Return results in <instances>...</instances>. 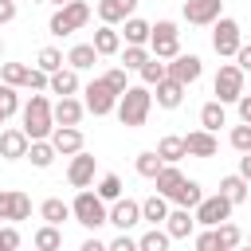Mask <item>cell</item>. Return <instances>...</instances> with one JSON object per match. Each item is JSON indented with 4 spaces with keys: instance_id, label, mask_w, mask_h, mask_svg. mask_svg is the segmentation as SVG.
Listing matches in <instances>:
<instances>
[{
    "instance_id": "48",
    "label": "cell",
    "mask_w": 251,
    "mask_h": 251,
    "mask_svg": "<svg viewBox=\"0 0 251 251\" xmlns=\"http://www.w3.org/2000/svg\"><path fill=\"white\" fill-rule=\"evenodd\" d=\"M235 67L247 75L251 71V43H239V51H235Z\"/></svg>"
},
{
    "instance_id": "19",
    "label": "cell",
    "mask_w": 251,
    "mask_h": 251,
    "mask_svg": "<svg viewBox=\"0 0 251 251\" xmlns=\"http://www.w3.org/2000/svg\"><path fill=\"white\" fill-rule=\"evenodd\" d=\"M47 90L59 94V98L78 94V71H75V67H59L55 75H47Z\"/></svg>"
},
{
    "instance_id": "51",
    "label": "cell",
    "mask_w": 251,
    "mask_h": 251,
    "mask_svg": "<svg viewBox=\"0 0 251 251\" xmlns=\"http://www.w3.org/2000/svg\"><path fill=\"white\" fill-rule=\"evenodd\" d=\"M235 106H239V118L251 126V94H239V102H235Z\"/></svg>"
},
{
    "instance_id": "33",
    "label": "cell",
    "mask_w": 251,
    "mask_h": 251,
    "mask_svg": "<svg viewBox=\"0 0 251 251\" xmlns=\"http://www.w3.org/2000/svg\"><path fill=\"white\" fill-rule=\"evenodd\" d=\"M247 188H251V184H247V180H243L239 173H231V176H224V180H220V192H224V196L231 200V208L247 200Z\"/></svg>"
},
{
    "instance_id": "22",
    "label": "cell",
    "mask_w": 251,
    "mask_h": 251,
    "mask_svg": "<svg viewBox=\"0 0 251 251\" xmlns=\"http://www.w3.org/2000/svg\"><path fill=\"white\" fill-rule=\"evenodd\" d=\"M153 102H157L161 110H176V106L184 102V86H180L176 78H169V75H165V78L157 82V94H153Z\"/></svg>"
},
{
    "instance_id": "56",
    "label": "cell",
    "mask_w": 251,
    "mask_h": 251,
    "mask_svg": "<svg viewBox=\"0 0 251 251\" xmlns=\"http://www.w3.org/2000/svg\"><path fill=\"white\" fill-rule=\"evenodd\" d=\"M4 122H8V118H4V114H0V126H4Z\"/></svg>"
},
{
    "instance_id": "41",
    "label": "cell",
    "mask_w": 251,
    "mask_h": 251,
    "mask_svg": "<svg viewBox=\"0 0 251 251\" xmlns=\"http://www.w3.org/2000/svg\"><path fill=\"white\" fill-rule=\"evenodd\" d=\"M118 55H122V67H126V71H141V63L149 59V47H137V43H126V47H122Z\"/></svg>"
},
{
    "instance_id": "35",
    "label": "cell",
    "mask_w": 251,
    "mask_h": 251,
    "mask_svg": "<svg viewBox=\"0 0 251 251\" xmlns=\"http://www.w3.org/2000/svg\"><path fill=\"white\" fill-rule=\"evenodd\" d=\"M137 75H141V86H157V82L169 75V67H165L157 55H149V59L141 63V71H137Z\"/></svg>"
},
{
    "instance_id": "52",
    "label": "cell",
    "mask_w": 251,
    "mask_h": 251,
    "mask_svg": "<svg viewBox=\"0 0 251 251\" xmlns=\"http://www.w3.org/2000/svg\"><path fill=\"white\" fill-rule=\"evenodd\" d=\"M239 176L251 184V153H243V157H239Z\"/></svg>"
},
{
    "instance_id": "10",
    "label": "cell",
    "mask_w": 251,
    "mask_h": 251,
    "mask_svg": "<svg viewBox=\"0 0 251 251\" xmlns=\"http://www.w3.org/2000/svg\"><path fill=\"white\" fill-rule=\"evenodd\" d=\"M192 220H196V224H204V227H216V224L231 220V200H227L224 192H216V196H204V200L192 208Z\"/></svg>"
},
{
    "instance_id": "34",
    "label": "cell",
    "mask_w": 251,
    "mask_h": 251,
    "mask_svg": "<svg viewBox=\"0 0 251 251\" xmlns=\"http://www.w3.org/2000/svg\"><path fill=\"white\" fill-rule=\"evenodd\" d=\"M55 157H59V153H55L51 141H31V145H27V161H31L35 169H51Z\"/></svg>"
},
{
    "instance_id": "32",
    "label": "cell",
    "mask_w": 251,
    "mask_h": 251,
    "mask_svg": "<svg viewBox=\"0 0 251 251\" xmlns=\"http://www.w3.org/2000/svg\"><path fill=\"white\" fill-rule=\"evenodd\" d=\"M157 157H161L165 165H176L180 157H188V153H184V137H173V133L161 137V141H157Z\"/></svg>"
},
{
    "instance_id": "2",
    "label": "cell",
    "mask_w": 251,
    "mask_h": 251,
    "mask_svg": "<svg viewBox=\"0 0 251 251\" xmlns=\"http://www.w3.org/2000/svg\"><path fill=\"white\" fill-rule=\"evenodd\" d=\"M20 110H24V126L20 129L27 133V141H47L51 129H55V114H51L47 94H31V102H24Z\"/></svg>"
},
{
    "instance_id": "6",
    "label": "cell",
    "mask_w": 251,
    "mask_h": 251,
    "mask_svg": "<svg viewBox=\"0 0 251 251\" xmlns=\"http://www.w3.org/2000/svg\"><path fill=\"white\" fill-rule=\"evenodd\" d=\"M239 43H243L239 24H235L231 16H220V20L212 24V47H216V55H220V59H235Z\"/></svg>"
},
{
    "instance_id": "43",
    "label": "cell",
    "mask_w": 251,
    "mask_h": 251,
    "mask_svg": "<svg viewBox=\"0 0 251 251\" xmlns=\"http://www.w3.org/2000/svg\"><path fill=\"white\" fill-rule=\"evenodd\" d=\"M16 110H20V94H16V86L0 82V114H4V118H12Z\"/></svg>"
},
{
    "instance_id": "11",
    "label": "cell",
    "mask_w": 251,
    "mask_h": 251,
    "mask_svg": "<svg viewBox=\"0 0 251 251\" xmlns=\"http://www.w3.org/2000/svg\"><path fill=\"white\" fill-rule=\"evenodd\" d=\"M180 16H184L188 24H196V27H212V24L224 16V0H184Z\"/></svg>"
},
{
    "instance_id": "9",
    "label": "cell",
    "mask_w": 251,
    "mask_h": 251,
    "mask_svg": "<svg viewBox=\"0 0 251 251\" xmlns=\"http://www.w3.org/2000/svg\"><path fill=\"white\" fill-rule=\"evenodd\" d=\"M82 94H86V102H82V106H86L94 118H106V114H114V106H118V90H114L102 75H98L94 82H86V90H82Z\"/></svg>"
},
{
    "instance_id": "28",
    "label": "cell",
    "mask_w": 251,
    "mask_h": 251,
    "mask_svg": "<svg viewBox=\"0 0 251 251\" xmlns=\"http://www.w3.org/2000/svg\"><path fill=\"white\" fill-rule=\"evenodd\" d=\"M180 180H184V173H180L176 165H165V169L153 176V184H157V192H161L165 200H173V192L180 188Z\"/></svg>"
},
{
    "instance_id": "8",
    "label": "cell",
    "mask_w": 251,
    "mask_h": 251,
    "mask_svg": "<svg viewBox=\"0 0 251 251\" xmlns=\"http://www.w3.org/2000/svg\"><path fill=\"white\" fill-rule=\"evenodd\" d=\"M212 94H216V102H239V94H243V71L235 67V63H224L220 71H216V78H212Z\"/></svg>"
},
{
    "instance_id": "49",
    "label": "cell",
    "mask_w": 251,
    "mask_h": 251,
    "mask_svg": "<svg viewBox=\"0 0 251 251\" xmlns=\"http://www.w3.org/2000/svg\"><path fill=\"white\" fill-rule=\"evenodd\" d=\"M106 247H110V251H137V239H129V235L122 231V235H118L114 243H106Z\"/></svg>"
},
{
    "instance_id": "37",
    "label": "cell",
    "mask_w": 251,
    "mask_h": 251,
    "mask_svg": "<svg viewBox=\"0 0 251 251\" xmlns=\"http://www.w3.org/2000/svg\"><path fill=\"white\" fill-rule=\"evenodd\" d=\"M35 247H39V251H63V231H59L55 224H43V227L35 231Z\"/></svg>"
},
{
    "instance_id": "17",
    "label": "cell",
    "mask_w": 251,
    "mask_h": 251,
    "mask_svg": "<svg viewBox=\"0 0 251 251\" xmlns=\"http://www.w3.org/2000/svg\"><path fill=\"white\" fill-rule=\"evenodd\" d=\"M67 180H71V188H90V180H94V157L90 153H75L71 165H67Z\"/></svg>"
},
{
    "instance_id": "50",
    "label": "cell",
    "mask_w": 251,
    "mask_h": 251,
    "mask_svg": "<svg viewBox=\"0 0 251 251\" xmlns=\"http://www.w3.org/2000/svg\"><path fill=\"white\" fill-rule=\"evenodd\" d=\"M16 20V0H0V24H12Z\"/></svg>"
},
{
    "instance_id": "40",
    "label": "cell",
    "mask_w": 251,
    "mask_h": 251,
    "mask_svg": "<svg viewBox=\"0 0 251 251\" xmlns=\"http://www.w3.org/2000/svg\"><path fill=\"white\" fill-rule=\"evenodd\" d=\"M63 63H67V59H63V51H59V47H43V51L35 55V67H39L43 75H55Z\"/></svg>"
},
{
    "instance_id": "36",
    "label": "cell",
    "mask_w": 251,
    "mask_h": 251,
    "mask_svg": "<svg viewBox=\"0 0 251 251\" xmlns=\"http://www.w3.org/2000/svg\"><path fill=\"white\" fill-rule=\"evenodd\" d=\"M216 239H220V251H231L243 243V231H239V224L224 220V224H216Z\"/></svg>"
},
{
    "instance_id": "29",
    "label": "cell",
    "mask_w": 251,
    "mask_h": 251,
    "mask_svg": "<svg viewBox=\"0 0 251 251\" xmlns=\"http://www.w3.org/2000/svg\"><path fill=\"white\" fill-rule=\"evenodd\" d=\"M165 216H169V200L161 192H153L149 200H141V220H149L157 227V224H165Z\"/></svg>"
},
{
    "instance_id": "42",
    "label": "cell",
    "mask_w": 251,
    "mask_h": 251,
    "mask_svg": "<svg viewBox=\"0 0 251 251\" xmlns=\"http://www.w3.org/2000/svg\"><path fill=\"white\" fill-rule=\"evenodd\" d=\"M94 192H98L106 204H114V200L122 196V176H118V173H106V176L98 180V188H94Z\"/></svg>"
},
{
    "instance_id": "25",
    "label": "cell",
    "mask_w": 251,
    "mask_h": 251,
    "mask_svg": "<svg viewBox=\"0 0 251 251\" xmlns=\"http://www.w3.org/2000/svg\"><path fill=\"white\" fill-rule=\"evenodd\" d=\"M220 126H227V110H224V102H204L200 106V129H208V133H216Z\"/></svg>"
},
{
    "instance_id": "54",
    "label": "cell",
    "mask_w": 251,
    "mask_h": 251,
    "mask_svg": "<svg viewBox=\"0 0 251 251\" xmlns=\"http://www.w3.org/2000/svg\"><path fill=\"white\" fill-rule=\"evenodd\" d=\"M51 4H55V8H63V4H71V0H51Z\"/></svg>"
},
{
    "instance_id": "18",
    "label": "cell",
    "mask_w": 251,
    "mask_h": 251,
    "mask_svg": "<svg viewBox=\"0 0 251 251\" xmlns=\"http://www.w3.org/2000/svg\"><path fill=\"white\" fill-rule=\"evenodd\" d=\"M184 153H188V157H216V153H220V141H216V133H208V129H192V133L184 137Z\"/></svg>"
},
{
    "instance_id": "31",
    "label": "cell",
    "mask_w": 251,
    "mask_h": 251,
    "mask_svg": "<svg viewBox=\"0 0 251 251\" xmlns=\"http://www.w3.org/2000/svg\"><path fill=\"white\" fill-rule=\"evenodd\" d=\"M122 24H126V31H122V35H126V43H137V47H145V43H149V27H153L149 20L129 16V20H122Z\"/></svg>"
},
{
    "instance_id": "24",
    "label": "cell",
    "mask_w": 251,
    "mask_h": 251,
    "mask_svg": "<svg viewBox=\"0 0 251 251\" xmlns=\"http://www.w3.org/2000/svg\"><path fill=\"white\" fill-rule=\"evenodd\" d=\"M90 43H94L98 55H118V51H122V31H114V24H102Z\"/></svg>"
},
{
    "instance_id": "3",
    "label": "cell",
    "mask_w": 251,
    "mask_h": 251,
    "mask_svg": "<svg viewBox=\"0 0 251 251\" xmlns=\"http://www.w3.org/2000/svg\"><path fill=\"white\" fill-rule=\"evenodd\" d=\"M71 216L86 227V231H98L102 224H106V216H110V208H106V200L98 196V192H90V188H78V196L71 200Z\"/></svg>"
},
{
    "instance_id": "16",
    "label": "cell",
    "mask_w": 251,
    "mask_h": 251,
    "mask_svg": "<svg viewBox=\"0 0 251 251\" xmlns=\"http://www.w3.org/2000/svg\"><path fill=\"white\" fill-rule=\"evenodd\" d=\"M27 133L20 129V126H12V129H0V157L4 161H20V157H27Z\"/></svg>"
},
{
    "instance_id": "7",
    "label": "cell",
    "mask_w": 251,
    "mask_h": 251,
    "mask_svg": "<svg viewBox=\"0 0 251 251\" xmlns=\"http://www.w3.org/2000/svg\"><path fill=\"white\" fill-rule=\"evenodd\" d=\"M0 82H8V86H27V90H35V94L47 90V75H43L39 67H24V63H4V67H0Z\"/></svg>"
},
{
    "instance_id": "21",
    "label": "cell",
    "mask_w": 251,
    "mask_h": 251,
    "mask_svg": "<svg viewBox=\"0 0 251 251\" xmlns=\"http://www.w3.org/2000/svg\"><path fill=\"white\" fill-rule=\"evenodd\" d=\"M137 12V0H98V20L102 24H122Z\"/></svg>"
},
{
    "instance_id": "26",
    "label": "cell",
    "mask_w": 251,
    "mask_h": 251,
    "mask_svg": "<svg viewBox=\"0 0 251 251\" xmlns=\"http://www.w3.org/2000/svg\"><path fill=\"white\" fill-rule=\"evenodd\" d=\"M200 200H204V188H200V180H188V176H184L180 188L173 192V204H176V208H188V212H192Z\"/></svg>"
},
{
    "instance_id": "46",
    "label": "cell",
    "mask_w": 251,
    "mask_h": 251,
    "mask_svg": "<svg viewBox=\"0 0 251 251\" xmlns=\"http://www.w3.org/2000/svg\"><path fill=\"white\" fill-rule=\"evenodd\" d=\"M196 251H220V239H216V227H204L196 235Z\"/></svg>"
},
{
    "instance_id": "45",
    "label": "cell",
    "mask_w": 251,
    "mask_h": 251,
    "mask_svg": "<svg viewBox=\"0 0 251 251\" xmlns=\"http://www.w3.org/2000/svg\"><path fill=\"white\" fill-rule=\"evenodd\" d=\"M20 247V231H16V224H4L0 227V251H16Z\"/></svg>"
},
{
    "instance_id": "23",
    "label": "cell",
    "mask_w": 251,
    "mask_h": 251,
    "mask_svg": "<svg viewBox=\"0 0 251 251\" xmlns=\"http://www.w3.org/2000/svg\"><path fill=\"white\" fill-rule=\"evenodd\" d=\"M51 114H55V126H78L82 114H86V106L71 94V98H59V102L51 106Z\"/></svg>"
},
{
    "instance_id": "5",
    "label": "cell",
    "mask_w": 251,
    "mask_h": 251,
    "mask_svg": "<svg viewBox=\"0 0 251 251\" xmlns=\"http://www.w3.org/2000/svg\"><path fill=\"white\" fill-rule=\"evenodd\" d=\"M149 55H157V59H173V55H180V31H176V24L173 20H157L153 27H149Z\"/></svg>"
},
{
    "instance_id": "15",
    "label": "cell",
    "mask_w": 251,
    "mask_h": 251,
    "mask_svg": "<svg viewBox=\"0 0 251 251\" xmlns=\"http://www.w3.org/2000/svg\"><path fill=\"white\" fill-rule=\"evenodd\" d=\"M47 141L55 145L59 157H75V153H82V129H78V126H55Z\"/></svg>"
},
{
    "instance_id": "38",
    "label": "cell",
    "mask_w": 251,
    "mask_h": 251,
    "mask_svg": "<svg viewBox=\"0 0 251 251\" xmlns=\"http://www.w3.org/2000/svg\"><path fill=\"white\" fill-rule=\"evenodd\" d=\"M161 169H165V161L157 157V149H145V153H137V176L153 180V176H157Z\"/></svg>"
},
{
    "instance_id": "13",
    "label": "cell",
    "mask_w": 251,
    "mask_h": 251,
    "mask_svg": "<svg viewBox=\"0 0 251 251\" xmlns=\"http://www.w3.org/2000/svg\"><path fill=\"white\" fill-rule=\"evenodd\" d=\"M106 224H114L118 231H129V227H137V224H141V200L118 196V200L110 204V216H106Z\"/></svg>"
},
{
    "instance_id": "57",
    "label": "cell",
    "mask_w": 251,
    "mask_h": 251,
    "mask_svg": "<svg viewBox=\"0 0 251 251\" xmlns=\"http://www.w3.org/2000/svg\"><path fill=\"white\" fill-rule=\"evenodd\" d=\"M0 55H4V39H0Z\"/></svg>"
},
{
    "instance_id": "4",
    "label": "cell",
    "mask_w": 251,
    "mask_h": 251,
    "mask_svg": "<svg viewBox=\"0 0 251 251\" xmlns=\"http://www.w3.org/2000/svg\"><path fill=\"white\" fill-rule=\"evenodd\" d=\"M86 20H90V4L86 0H71L63 8H55V16L47 20V31L51 35H75L78 27H86Z\"/></svg>"
},
{
    "instance_id": "1",
    "label": "cell",
    "mask_w": 251,
    "mask_h": 251,
    "mask_svg": "<svg viewBox=\"0 0 251 251\" xmlns=\"http://www.w3.org/2000/svg\"><path fill=\"white\" fill-rule=\"evenodd\" d=\"M149 110H153V94H149V86H126V90L118 94V106H114L118 122H122V126H129V129L145 126Z\"/></svg>"
},
{
    "instance_id": "27",
    "label": "cell",
    "mask_w": 251,
    "mask_h": 251,
    "mask_svg": "<svg viewBox=\"0 0 251 251\" xmlns=\"http://www.w3.org/2000/svg\"><path fill=\"white\" fill-rule=\"evenodd\" d=\"M94 63H98L94 43H75V47L67 51V67H75V71H90Z\"/></svg>"
},
{
    "instance_id": "47",
    "label": "cell",
    "mask_w": 251,
    "mask_h": 251,
    "mask_svg": "<svg viewBox=\"0 0 251 251\" xmlns=\"http://www.w3.org/2000/svg\"><path fill=\"white\" fill-rule=\"evenodd\" d=\"M102 78H106V82H110V86H114V90H118V94H122V90H126V86H129V78H126V67H114V71H106V75H102Z\"/></svg>"
},
{
    "instance_id": "55",
    "label": "cell",
    "mask_w": 251,
    "mask_h": 251,
    "mask_svg": "<svg viewBox=\"0 0 251 251\" xmlns=\"http://www.w3.org/2000/svg\"><path fill=\"white\" fill-rule=\"evenodd\" d=\"M231 251H251V247H243V243H239V247H231Z\"/></svg>"
},
{
    "instance_id": "53",
    "label": "cell",
    "mask_w": 251,
    "mask_h": 251,
    "mask_svg": "<svg viewBox=\"0 0 251 251\" xmlns=\"http://www.w3.org/2000/svg\"><path fill=\"white\" fill-rule=\"evenodd\" d=\"M78 251H110V247H106L102 239H94V235H90V239H82V247H78Z\"/></svg>"
},
{
    "instance_id": "30",
    "label": "cell",
    "mask_w": 251,
    "mask_h": 251,
    "mask_svg": "<svg viewBox=\"0 0 251 251\" xmlns=\"http://www.w3.org/2000/svg\"><path fill=\"white\" fill-rule=\"evenodd\" d=\"M39 216H43V224L63 227V220H71V204H63L59 196H51V200H43V204H39Z\"/></svg>"
},
{
    "instance_id": "14",
    "label": "cell",
    "mask_w": 251,
    "mask_h": 251,
    "mask_svg": "<svg viewBox=\"0 0 251 251\" xmlns=\"http://www.w3.org/2000/svg\"><path fill=\"white\" fill-rule=\"evenodd\" d=\"M165 67H169V78H176L180 86H188V82H196V78L204 75V63H200V55H192V51H188V55H184V51L173 55V63H165Z\"/></svg>"
},
{
    "instance_id": "12",
    "label": "cell",
    "mask_w": 251,
    "mask_h": 251,
    "mask_svg": "<svg viewBox=\"0 0 251 251\" xmlns=\"http://www.w3.org/2000/svg\"><path fill=\"white\" fill-rule=\"evenodd\" d=\"M27 216H31V196L20 192V188H0V220L20 224Z\"/></svg>"
},
{
    "instance_id": "44",
    "label": "cell",
    "mask_w": 251,
    "mask_h": 251,
    "mask_svg": "<svg viewBox=\"0 0 251 251\" xmlns=\"http://www.w3.org/2000/svg\"><path fill=\"white\" fill-rule=\"evenodd\" d=\"M227 141H231V149H235V153H251V126H247V122H243V126H235Z\"/></svg>"
},
{
    "instance_id": "39",
    "label": "cell",
    "mask_w": 251,
    "mask_h": 251,
    "mask_svg": "<svg viewBox=\"0 0 251 251\" xmlns=\"http://www.w3.org/2000/svg\"><path fill=\"white\" fill-rule=\"evenodd\" d=\"M169 231L165 227H153V231H145L141 239H137V251H169Z\"/></svg>"
},
{
    "instance_id": "20",
    "label": "cell",
    "mask_w": 251,
    "mask_h": 251,
    "mask_svg": "<svg viewBox=\"0 0 251 251\" xmlns=\"http://www.w3.org/2000/svg\"><path fill=\"white\" fill-rule=\"evenodd\" d=\"M165 231H169V239H188V235L196 231L192 212H188V208H173V212L165 216Z\"/></svg>"
}]
</instances>
